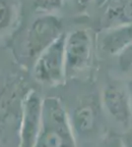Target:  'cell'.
<instances>
[{
	"mask_svg": "<svg viewBox=\"0 0 132 147\" xmlns=\"http://www.w3.org/2000/svg\"><path fill=\"white\" fill-rule=\"evenodd\" d=\"M42 98L39 92L31 89L23 103L19 125V147H35L40 125Z\"/></svg>",
	"mask_w": 132,
	"mask_h": 147,
	"instance_id": "52a82bcc",
	"label": "cell"
},
{
	"mask_svg": "<svg viewBox=\"0 0 132 147\" xmlns=\"http://www.w3.org/2000/svg\"><path fill=\"white\" fill-rule=\"evenodd\" d=\"M61 34H63L62 23L57 17L44 14L36 19L29 28L23 42L21 56L24 61L34 64L40 54Z\"/></svg>",
	"mask_w": 132,
	"mask_h": 147,
	"instance_id": "3957f363",
	"label": "cell"
},
{
	"mask_svg": "<svg viewBox=\"0 0 132 147\" xmlns=\"http://www.w3.org/2000/svg\"><path fill=\"white\" fill-rule=\"evenodd\" d=\"M132 45V25L105 28L100 36L99 48L105 55L114 56Z\"/></svg>",
	"mask_w": 132,
	"mask_h": 147,
	"instance_id": "ba28073f",
	"label": "cell"
},
{
	"mask_svg": "<svg viewBox=\"0 0 132 147\" xmlns=\"http://www.w3.org/2000/svg\"><path fill=\"white\" fill-rule=\"evenodd\" d=\"M105 1H107V0H96V2H97V4L99 7H102L103 5H104Z\"/></svg>",
	"mask_w": 132,
	"mask_h": 147,
	"instance_id": "5bb4252c",
	"label": "cell"
},
{
	"mask_svg": "<svg viewBox=\"0 0 132 147\" xmlns=\"http://www.w3.org/2000/svg\"><path fill=\"white\" fill-rule=\"evenodd\" d=\"M103 6L102 24L105 28L132 25V0H107Z\"/></svg>",
	"mask_w": 132,
	"mask_h": 147,
	"instance_id": "9c48e42d",
	"label": "cell"
},
{
	"mask_svg": "<svg viewBox=\"0 0 132 147\" xmlns=\"http://www.w3.org/2000/svg\"><path fill=\"white\" fill-rule=\"evenodd\" d=\"M130 96H131V102H132V92L130 93Z\"/></svg>",
	"mask_w": 132,
	"mask_h": 147,
	"instance_id": "9a60e30c",
	"label": "cell"
},
{
	"mask_svg": "<svg viewBox=\"0 0 132 147\" xmlns=\"http://www.w3.org/2000/svg\"><path fill=\"white\" fill-rule=\"evenodd\" d=\"M62 0H34V5L37 10L49 12L60 7Z\"/></svg>",
	"mask_w": 132,
	"mask_h": 147,
	"instance_id": "8fae6325",
	"label": "cell"
},
{
	"mask_svg": "<svg viewBox=\"0 0 132 147\" xmlns=\"http://www.w3.org/2000/svg\"><path fill=\"white\" fill-rule=\"evenodd\" d=\"M65 34H61L45 48L33 64V77L44 86H57L65 82L64 43Z\"/></svg>",
	"mask_w": 132,
	"mask_h": 147,
	"instance_id": "277c9868",
	"label": "cell"
},
{
	"mask_svg": "<svg viewBox=\"0 0 132 147\" xmlns=\"http://www.w3.org/2000/svg\"><path fill=\"white\" fill-rule=\"evenodd\" d=\"M12 19V7L8 0H0V32L9 27Z\"/></svg>",
	"mask_w": 132,
	"mask_h": 147,
	"instance_id": "30bf717a",
	"label": "cell"
},
{
	"mask_svg": "<svg viewBox=\"0 0 132 147\" xmlns=\"http://www.w3.org/2000/svg\"><path fill=\"white\" fill-rule=\"evenodd\" d=\"M91 1H92V0H75V3H76V5L82 10V9H85L86 7H87V5Z\"/></svg>",
	"mask_w": 132,
	"mask_h": 147,
	"instance_id": "4fadbf2b",
	"label": "cell"
},
{
	"mask_svg": "<svg viewBox=\"0 0 132 147\" xmlns=\"http://www.w3.org/2000/svg\"><path fill=\"white\" fill-rule=\"evenodd\" d=\"M92 53V38L86 30H76L67 35L64 43L65 80L86 72L91 66Z\"/></svg>",
	"mask_w": 132,
	"mask_h": 147,
	"instance_id": "8992f818",
	"label": "cell"
},
{
	"mask_svg": "<svg viewBox=\"0 0 132 147\" xmlns=\"http://www.w3.org/2000/svg\"><path fill=\"white\" fill-rule=\"evenodd\" d=\"M100 147H123L121 142L116 138H107Z\"/></svg>",
	"mask_w": 132,
	"mask_h": 147,
	"instance_id": "7c38bea8",
	"label": "cell"
},
{
	"mask_svg": "<svg viewBox=\"0 0 132 147\" xmlns=\"http://www.w3.org/2000/svg\"><path fill=\"white\" fill-rule=\"evenodd\" d=\"M75 139L97 138L104 127L101 96L96 92L80 94L70 113H67Z\"/></svg>",
	"mask_w": 132,
	"mask_h": 147,
	"instance_id": "7a4b0ae2",
	"label": "cell"
},
{
	"mask_svg": "<svg viewBox=\"0 0 132 147\" xmlns=\"http://www.w3.org/2000/svg\"><path fill=\"white\" fill-rule=\"evenodd\" d=\"M35 147H77L65 107L56 97L42 99L40 130Z\"/></svg>",
	"mask_w": 132,
	"mask_h": 147,
	"instance_id": "6da1fadb",
	"label": "cell"
},
{
	"mask_svg": "<svg viewBox=\"0 0 132 147\" xmlns=\"http://www.w3.org/2000/svg\"><path fill=\"white\" fill-rule=\"evenodd\" d=\"M105 116L117 129L126 131L132 125V102L128 87L120 82H109L101 93Z\"/></svg>",
	"mask_w": 132,
	"mask_h": 147,
	"instance_id": "5b68a950",
	"label": "cell"
}]
</instances>
